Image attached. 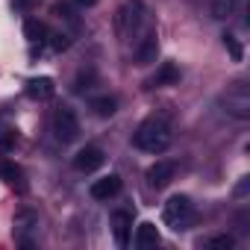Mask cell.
I'll use <instances>...</instances> for the list:
<instances>
[{"label": "cell", "mask_w": 250, "mask_h": 250, "mask_svg": "<svg viewBox=\"0 0 250 250\" xmlns=\"http://www.w3.org/2000/svg\"><path fill=\"white\" fill-rule=\"evenodd\" d=\"M74 3H77V6H94L97 0H74Z\"/></svg>", "instance_id": "cell-20"}, {"label": "cell", "mask_w": 250, "mask_h": 250, "mask_svg": "<svg viewBox=\"0 0 250 250\" xmlns=\"http://www.w3.org/2000/svg\"><path fill=\"white\" fill-rule=\"evenodd\" d=\"M118 191H121V177L118 174H109V177L91 183V197L94 200H112V197H118Z\"/></svg>", "instance_id": "cell-10"}, {"label": "cell", "mask_w": 250, "mask_h": 250, "mask_svg": "<svg viewBox=\"0 0 250 250\" xmlns=\"http://www.w3.org/2000/svg\"><path fill=\"white\" fill-rule=\"evenodd\" d=\"M174 174H177V165H174L171 159H159V162H153V165L147 168V180H150V186H156V188H165V186L174 180Z\"/></svg>", "instance_id": "cell-8"}, {"label": "cell", "mask_w": 250, "mask_h": 250, "mask_svg": "<svg viewBox=\"0 0 250 250\" xmlns=\"http://www.w3.org/2000/svg\"><path fill=\"white\" fill-rule=\"evenodd\" d=\"M156 53H159V42H156V33L150 30L136 44V62L139 65H150V62H156Z\"/></svg>", "instance_id": "cell-9"}, {"label": "cell", "mask_w": 250, "mask_h": 250, "mask_svg": "<svg viewBox=\"0 0 250 250\" xmlns=\"http://www.w3.org/2000/svg\"><path fill=\"white\" fill-rule=\"evenodd\" d=\"M118 36L124 39V42H130V39H142L145 33H150L147 30V9H145V3L142 0H127L121 9H118Z\"/></svg>", "instance_id": "cell-2"}, {"label": "cell", "mask_w": 250, "mask_h": 250, "mask_svg": "<svg viewBox=\"0 0 250 250\" xmlns=\"http://www.w3.org/2000/svg\"><path fill=\"white\" fill-rule=\"evenodd\" d=\"M0 177H3L9 186H21V171L12 162H0Z\"/></svg>", "instance_id": "cell-17"}, {"label": "cell", "mask_w": 250, "mask_h": 250, "mask_svg": "<svg viewBox=\"0 0 250 250\" xmlns=\"http://www.w3.org/2000/svg\"><path fill=\"white\" fill-rule=\"evenodd\" d=\"M171 127L162 121V118H147V121H142L139 124V130L133 133V145L139 147V150H145V153H150V156H159V153H165L168 147H171Z\"/></svg>", "instance_id": "cell-1"}, {"label": "cell", "mask_w": 250, "mask_h": 250, "mask_svg": "<svg viewBox=\"0 0 250 250\" xmlns=\"http://www.w3.org/2000/svg\"><path fill=\"white\" fill-rule=\"evenodd\" d=\"M27 94H30L33 100H50V97L56 94V85H53L50 77H36V80L27 83Z\"/></svg>", "instance_id": "cell-11"}, {"label": "cell", "mask_w": 250, "mask_h": 250, "mask_svg": "<svg viewBox=\"0 0 250 250\" xmlns=\"http://www.w3.org/2000/svg\"><path fill=\"white\" fill-rule=\"evenodd\" d=\"M177 80H180V71H177L171 62H165V65L147 80V85H150V88H159V85H171V83H177Z\"/></svg>", "instance_id": "cell-13"}, {"label": "cell", "mask_w": 250, "mask_h": 250, "mask_svg": "<svg viewBox=\"0 0 250 250\" xmlns=\"http://www.w3.org/2000/svg\"><path fill=\"white\" fill-rule=\"evenodd\" d=\"M130 232H133V215L124 212V209L112 212V235H115V241H118L121 247L130 244Z\"/></svg>", "instance_id": "cell-7"}, {"label": "cell", "mask_w": 250, "mask_h": 250, "mask_svg": "<svg viewBox=\"0 0 250 250\" xmlns=\"http://www.w3.org/2000/svg\"><path fill=\"white\" fill-rule=\"evenodd\" d=\"M39 224V215L36 212H30V209H21L18 215H15V235H18V241L24 238V232L27 229H33Z\"/></svg>", "instance_id": "cell-14"}, {"label": "cell", "mask_w": 250, "mask_h": 250, "mask_svg": "<svg viewBox=\"0 0 250 250\" xmlns=\"http://www.w3.org/2000/svg\"><path fill=\"white\" fill-rule=\"evenodd\" d=\"M24 33H27V39H30V42H44L47 27H44L42 21H27V24H24Z\"/></svg>", "instance_id": "cell-16"}, {"label": "cell", "mask_w": 250, "mask_h": 250, "mask_svg": "<svg viewBox=\"0 0 250 250\" xmlns=\"http://www.w3.org/2000/svg\"><path fill=\"white\" fill-rule=\"evenodd\" d=\"M221 103H224V109H227L229 115H235L238 121H247V118H250V91H247L244 83H235V85L221 97Z\"/></svg>", "instance_id": "cell-4"}, {"label": "cell", "mask_w": 250, "mask_h": 250, "mask_svg": "<svg viewBox=\"0 0 250 250\" xmlns=\"http://www.w3.org/2000/svg\"><path fill=\"white\" fill-rule=\"evenodd\" d=\"M162 218H165V224H168L171 229L183 232V229H191V224H194L197 212H194V203H191L186 194H174V197L165 203Z\"/></svg>", "instance_id": "cell-3"}, {"label": "cell", "mask_w": 250, "mask_h": 250, "mask_svg": "<svg viewBox=\"0 0 250 250\" xmlns=\"http://www.w3.org/2000/svg\"><path fill=\"white\" fill-rule=\"evenodd\" d=\"M53 133H56V139H59L62 145L77 142V136H80V121H77V115H74L68 106L56 109V115H53Z\"/></svg>", "instance_id": "cell-5"}, {"label": "cell", "mask_w": 250, "mask_h": 250, "mask_svg": "<svg viewBox=\"0 0 250 250\" xmlns=\"http://www.w3.org/2000/svg\"><path fill=\"white\" fill-rule=\"evenodd\" d=\"M200 244H203V247H221V250H229L235 241H232V235H212V238H203Z\"/></svg>", "instance_id": "cell-18"}, {"label": "cell", "mask_w": 250, "mask_h": 250, "mask_svg": "<svg viewBox=\"0 0 250 250\" xmlns=\"http://www.w3.org/2000/svg\"><path fill=\"white\" fill-rule=\"evenodd\" d=\"M103 162H106V156H103L100 147H83V150L74 156V171H80V174H91V171H97Z\"/></svg>", "instance_id": "cell-6"}, {"label": "cell", "mask_w": 250, "mask_h": 250, "mask_svg": "<svg viewBox=\"0 0 250 250\" xmlns=\"http://www.w3.org/2000/svg\"><path fill=\"white\" fill-rule=\"evenodd\" d=\"M91 109H94V115L109 118V115H115L118 100H115V97H94V100H91Z\"/></svg>", "instance_id": "cell-15"}, {"label": "cell", "mask_w": 250, "mask_h": 250, "mask_svg": "<svg viewBox=\"0 0 250 250\" xmlns=\"http://www.w3.org/2000/svg\"><path fill=\"white\" fill-rule=\"evenodd\" d=\"M136 247L139 250H156L159 247V229L153 227V224H139V229H136Z\"/></svg>", "instance_id": "cell-12"}, {"label": "cell", "mask_w": 250, "mask_h": 250, "mask_svg": "<svg viewBox=\"0 0 250 250\" xmlns=\"http://www.w3.org/2000/svg\"><path fill=\"white\" fill-rule=\"evenodd\" d=\"M224 47L229 50V56H232L235 62H241V44L235 42V36H229V33H224Z\"/></svg>", "instance_id": "cell-19"}]
</instances>
